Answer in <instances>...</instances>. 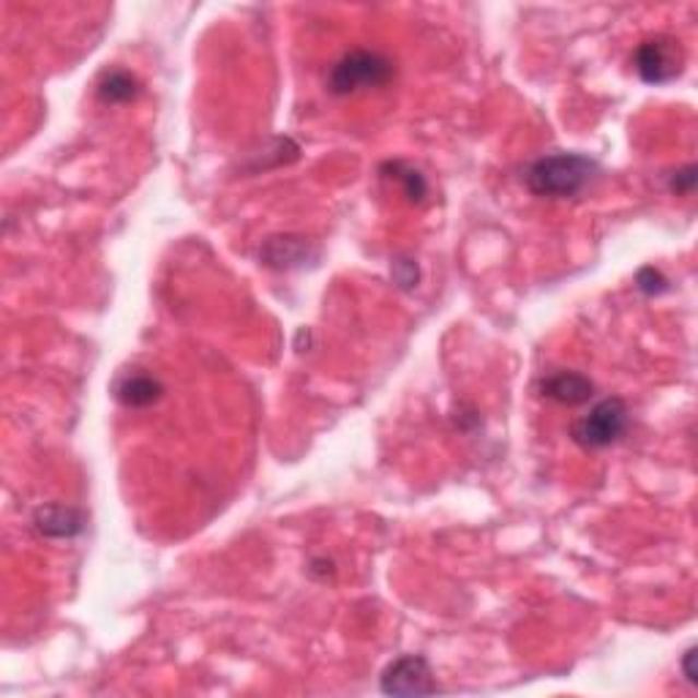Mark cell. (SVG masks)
I'll use <instances>...</instances> for the list:
<instances>
[{"mask_svg": "<svg viewBox=\"0 0 698 698\" xmlns=\"http://www.w3.org/2000/svg\"><path fill=\"white\" fill-rule=\"evenodd\" d=\"M598 178V164L581 153H552L530 164L524 175L527 189L535 197L573 200Z\"/></svg>", "mask_w": 698, "mask_h": 698, "instance_id": "6da1fadb", "label": "cell"}, {"mask_svg": "<svg viewBox=\"0 0 698 698\" xmlns=\"http://www.w3.org/2000/svg\"><path fill=\"white\" fill-rule=\"evenodd\" d=\"M395 74L393 60L385 58L382 52L374 49H352L342 55L333 63L331 74H328V87L336 96H355L360 91H374V87H385Z\"/></svg>", "mask_w": 698, "mask_h": 698, "instance_id": "7a4b0ae2", "label": "cell"}, {"mask_svg": "<svg viewBox=\"0 0 698 698\" xmlns=\"http://www.w3.org/2000/svg\"><path fill=\"white\" fill-rule=\"evenodd\" d=\"M630 412L628 404L617 395L598 401L581 421L573 423V439L584 450H601L608 445H617L628 434Z\"/></svg>", "mask_w": 698, "mask_h": 698, "instance_id": "3957f363", "label": "cell"}, {"mask_svg": "<svg viewBox=\"0 0 698 698\" xmlns=\"http://www.w3.org/2000/svg\"><path fill=\"white\" fill-rule=\"evenodd\" d=\"M636 71L650 85H666L677 80L685 69V49L672 36H652L639 44L634 55Z\"/></svg>", "mask_w": 698, "mask_h": 698, "instance_id": "277c9868", "label": "cell"}, {"mask_svg": "<svg viewBox=\"0 0 698 698\" xmlns=\"http://www.w3.org/2000/svg\"><path fill=\"white\" fill-rule=\"evenodd\" d=\"M379 688L385 696H431L437 694L439 685L426 658L401 655L385 669Z\"/></svg>", "mask_w": 698, "mask_h": 698, "instance_id": "5b68a950", "label": "cell"}, {"mask_svg": "<svg viewBox=\"0 0 698 698\" xmlns=\"http://www.w3.org/2000/svg\"><path fill=\"white\" fill-rule=\"evenodd\" d=\"M317 260H320L317 246L298 235H279L262 246V262L276 271H298V268H306V262Z\"/></svg>", "mask_w": 698, "mask_h": 698, "instance_id": "8992f818", "label": "cell"}, {"mask_svg": "<svg viewBox=\"0 0 698 698\" xmlns=\"http://www.w3.org/2000/svg\"><path fill=\"white\" fill-rule=\"evenodd\" d=\"M541 393L546 395V399L557 401V404L579 406L592 399L595 385H592V379L584 377L581 371H565V368H559V371H552L548 377H543Z\"/></svg>", "mask_w": 698, "mask_h": 698, "instance_id": "52a82bcc", "label": "cell"}, {"mask_svg": "<svg viewBox=\"0 0 698 698\" xmlns=\"http://www.w3.org/2000/svg\"><path fill=\"white\" fill-rule=\"evenodd\" d=\"M164 395V385L158 382L153 374L142 371V368H134V371H126L123 377L115 382V399L123 406H131V410H145V406L156 404Z\"/></svg>", "mask_w": 698, "mask_h": 698, "instance_id": "ba28073f", "label": "cell"}, {"mask_svg": "<svg viewBox=\"0 0 698 698\" xmlns=\"http://www.w3.org/2000/svg\"><path fill=\"white\" fill-rule=\"evenodd\" d=\"M33 527H36L38 535L44 537H74L80 535L82 527H85V519L76 508H69V505H42L33 513Z\"/></svg>", "mask_w": 698, "mask_h": 698, "instance_id": "9c48e42d", "label": "cell"}, {"mask_svg": "<svg viewBox=\"0 0 698 698\" xmlns=\"http://www.w3.org/2000/svg\"><path fill=\"white\" fill-rule=\"evenodd\" d=\"M96 93L104 104H129L140 93V82H137L131 71L113 69L98 80Z\"/></svg>", "mask_w": 698, "mask_h": 698, "instance_id": "30bf717a", "label": "cell"}, {"mask_svg": "<svg viewBox=\"0 0 698 698\" xmlns=\"http://www.w3.org/2000/svg\"><path fill=\"white\" fill-rule=\"evenodd\" d=\"M382 173H393V175H388V178L399 180L401 189H404V197L410 202L421 205V202L426 200L428 184H426V178H423L421 169L410 167V164H404V162H390V164H385Z\"/></svg>", "mask_w": 698, "mask_h": 698, "instance_id": "8fae6325", "label": "cell"}, {"mask_svg": "<svg viewBox=\"0 0 698 698\" xmlns=\"http://www.w3.org/2000/svg\"><path fill=\"white\" fill-rule=\"evenodd\" d=\"M636 287L644 295H661L669 289V279L658 268H641L639 276H636Z\"/></svg>", "mask_w": 698, "mask_h": 698, "instance_id": "7c38bea8", "label": "cell"}, {"mask_svg": "<svg viewBox=\"0 0 698 698\" xmlns=\"http://www.w3.org/2000/svg\"><path fill=\"white\" fill-rule=\"evenodd\" d=\"M696 180H698L696 167L690 164V167L679 169V173L672 175V191H677V194H694Z\"/></svg>", "mask_w": 698, "mask_h": 698, "instance_id": "4fadbf2b", "label": "cell"}, {"mask_svg": "<svg viewBox=\"0 0 698 698\" xmlns=\"http://www.w3.org/2000/svg\"><path fill=\"white\" fill-rule=\"evenodd\" d=\"M696 658H698L696 647H690V650L685 652V658H683V672H685V679H688L690 685H696V683H698V674H696Z\"/></svg>", "mask_w": 698, "mask_h": 698, "instance_id": "5bb4252c", "label": "cell"}]
</instances>
